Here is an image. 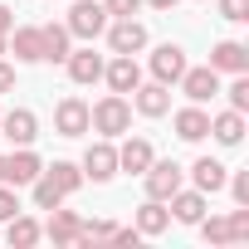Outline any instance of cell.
Returning a JSON list of instances; mask_svg holds the SVG:
<instances>
[{
	"mask_svg": "<svg viewBox=\"0 0 249 249\" xmlns=\"http://www.w3.org/2000/svg\"><path fill=\"white\" fill-rule=\"evenodd\" d=\"M166 225H171V210H166V200H152V196H147V200L137 205V234H161Z\"/></svg>",
	"mask_w": 249,
	"mask_h": 249,
	"instance_id": "cell-23",
	"label": "cell"
},
{
	"mask_svg": "<svg viewBox=\"0 0 249 249\" xmlns=\"http://www.w3.org/2000/svg\"><path fill=\"white\" fill-rule=\"evenodd\" d=\"M225 186H230V196H234L239 205H249V171H234V176H225Z\"/></svg>",
	"mask_w": 249,
	"mask_h": 249,
	"instance_id": "cell-30",
	"label": "cell"
},
{
	"mask_svg": "<svg viewBox=\"0 0 249 249\" xmlns=\"http://www.w3.org/2000/svg\"><path fill=\"white\" fill-rule=\"evenodd\" d=\"M5 239H10V244H15V249H30V244H39V239H44V225H39V220H30V215H20V210H15V215H10V220H5Z\"/></svg>",
	"mask_w": 249,
	"mask_h": 249,
	"instance_id": "cell-21",
	"label": "cell"
},
{
	"mask_svg": "<svg viewBox=\"0 0 249 249\" xmlns=\"http://www.w3.org/2000/svg\"><path fill=\"white\" fill-rule=\"evenodd\" d=\"M142 181H147V196H152V200H171V196L181 191L186 171H181L176 161H152V166L142 171Z\"/></svg>",
	"mask_w": 249,
	"mask_h": 249,
	"instance_id": "cell-3",
	"label": "cell"
},
{
	"mask_svg": "<svg viewBox=\"0 0 249 249\" xmlns=\"http://www.w3.org/2000/svg\"><path fill=\"white\" fill-rule=\"evenodd\" d=\"M10 88H15V69L0 59V93H10Z\"/></svg>",
	"mask_w": 249,
	"mask_h": 249,
	"instance_id": "cell-34",
	"label": "cell"
},
{
	"mask_svg": "<svg viewBox=\"0 0 249 249\" xmlns=\"http://www.w3.org/2000/svg\"><path fill=\"white\" fill-rule=\"evenodd\" d=\"M142 5H152V10H171L176 0H142Z\"/></svg>",
	"mask_w": 249,
	"mask_h": 249,
	"instance_id": "cell-36",
	"label": "cell"
},
{
	"mask_svg": "<svg viewBox=\"0 0 249 249\" xmlns=\"http://www.w3.org/2000/svg\"><path fill=\"white\" fill-rule=\"evenodd\" d=\"M220 15H225L230 25H244V20H249V0H220Z\"/></svg>",
	"mask_w": 249,
	"mask_h": 249,
	"instance_id": "cell-29",
	"label": "cell"
},
{
	"mask_svg": "<svg viewBox=\"0 0 249 249\" xmlns=\"http://www.w3.org/2000/svg\"><path fill=\"white\" fill-rule=\"evenodd\" d=\"M176 83H181V93H186L191 103H210V98L220 93V73H215L210 64H200V69H191V64H186V73H181Z\"/></svg>",
	"mask_w": 249,
	"mask_h": 249,
	"instance_id": "cell-7",
	"label": "cell"
},
{
	"mask_svg": "<svg viewBox=\"0 0 249 249\" xmlns=\"http://www.w3.org/2000/svg\"><path fill=\"white\" fill-rule=\"evenodd\" d=\"M152 161H157V147L147 137H127V142L117 147V171H127V176H142Z\"/></svg>",
	"mask_w": 249,
	"mask_h": 249,
	"instance_id": "cell-11",
	"label": "cell"
},
{
	"mask_svg": "<svg viewBox=\"0 0 249 249\" xmlns=\"http://www.w3.org/2000/svg\"><path fill=\"white\" fill-rule=\"evenodd\" d=\"M20 210V196H15V186H5V181H0V220H10Z\"/></svg>",
	"mask_w": 249,
	"mask_h": 249,
	"instance_id": "cell-32",
	"label": "cell"
},
{
	"mask_svg": "<svg viewBox=\"0 0 249 249\" xmlns=\"http://www.w3.org/2000/svg\"><path fill=\"white\" fill-rule=\"evenodd\" d=\"M210 137H215L220 147H239V142H244V112H234V107L215 112V117H210Z\"/></svg>",
	"mask_w": 249,
	"mask_h": 249,
	"instance_id": "cell-19",
	"label": "cell"
},
{
	"mask_svg": "<svg viewBox=\"0 0 249 249\" xmlns=\"http://www.w3.org/2000/svg\"><path fill=\"white\" fill-rule=\"evenodd\" d=\"M230 239H249V210H244V205L230 215Z\"/></svg>",
	"mask_w": 249,
	"mask_h": 249,
	"instance_id": "cell-33",
	"label": "cell"
},
{
	"mask_svg": "<svg viewBox=\"0 0 249 249\" xmlns=\"http://www.w3.org/2000/svg\"><path fill=\"white\" fill-rule=\"evenodd\" d=\"M210 69H215V73H249V44L220 39V44L210 49Z\"/></svg>",
	"mask_w": 249,
	"mask_h": 249,
	"instance_id": "cell-12",
	"label": "cell"
},
{
	"mask_svg": "<svg viewBox=\"0 0 249 249\" xmlns=\"http://www.w3.org/2000/svg\"><path fill=\"white\" fill-rule=\"evenodd\" d=\"M0 54H5V35H0Z\"/></svg>",
	"mask_w": 249,
	"mask_h": 249,
	"instance_id": "cell-37",
	"label": "cell"
},
{
	"mask_svg": "<svg viewBox=\"0 0 249 249\" xmlns=\"http://www.w3.org/2000/svg\"><path fill=\"white\" fill-rule=\"evenodd\" d=\"M107 20H112V15L103 10V0H73L64 25H69V35H73V39H98V35L107 30Z\"/></svg>",
	"mask_w": 249,
	"mask_h": 249,
	"instance_id": "cell-2",
	"label": "cell"
},
{
	"mask_svg": "<svg viewBox=\"0 0 249 249\" xmlns=\"http://www.w3.org/2000/svg\"><path fill=\"white\" fill-rule=\"evenodd\" d=\"M44 234L54 239V244H78V234H83V220L73 215V210H49V225H44Z\"/></svg>",
	"mask_w": 249,
	"mask_h": 249,
	"instance_id": "cell-20",
	"label": "cell"
},
{
	"mask_svg": "<svg viewBox=\"0 0 249 249\" xmlns=\"http://www.w3.org/2000/svg\"><path fill=\"white\" fill-rule=\"evenodd\" d=\"M39 44H44L39 64H64V59H69L73 35H69V25H39Z\"/></svg>",
	"mask_w": 249,
	"mask_h": 249,
	"instance_id": "cell-17",
	"label": "cell"
},
{
	"mask_svg": "<svg viewBox=\"0 0 249 249\" xmlns=\"http://www.w3.org/2000/svg\"><path fill=\"white\" fill-rule=\"evenodd\" d=\"M191 181H196V191L215 196V191H225V166H220L215 157H200V161L191 166Z\"/></svg>",
	"mask_w": 249,
	"mask_h": 249,
	"instance_id": "cell-24",
	"label": "cell"
},
{
	"mask_svg": "<svg viewBox=\"0 0 249 249\" xmlns=\"http://www.w3.org/2000/svg\"><path fill=\"white\" fill-rule=\"evenodd\" d=\"M0 132H5L15 147H30L39 137V117L30 107H10V112H0Z\"/></svg>",
	"mask_w": 249,
	"mask_h": 249,
	"instance_id": "cell-8",
	"label": "cell"
},
{
	"mask_svg": "<svg viewBox=\"0 0 249 249\" xmlns=\"http://www.w3.org/2000/svg\"><path fill=\"white\" fill-rule=\"evenodd\" d=\"M30 186H35V205H39V210H54V205H64V191H59V186H54L44 171H39Z\"/></svg>",
	"mask_w": 249,
	"mask_h": 249,
	"instance_id": "cell-26",
	"label": "cell"
},
{
	"mask_svg": "<svg viewBox=\"0 0 249 249\" xmlns=\"http://www.w3.org/2000/svg\"><path fill=\"white\" fill-rule=\"evenodd\" d=\"M171 122H176V137H181V142H200V137H210V112H205L200 103L181 107Z\"/></svg>",
	"mask_w": 249,
	"mask_h": 249,
	"instance_id": "cell-16",
	"label": "cell"
},
{
	"mask_svg": "<svg viewBox=\"0 0 249 249\" xmlns=\"http://www.w3.org/2000/svg\"><path fill=\"white\" fill-rule=\"evenodd\" d=\"M112 176H117V147L112 137H103L83 152V181H112Z\"/></svg>",
	"mask_w": 249,
	"mask_h": 249,
	"instance_id": "cell-4",
	"label": "cell"
},
{
	"mask_svg": "<svg viewBox=\"0 0 249 249\" xmlns=\"http://www.w3.org/2000/svg\"><path fill=\"white\" fill-rule=\"evenodd\" d=\"M39 171H44V161H39L30 147H15V152L5 157V166H0V181H5V186H30Z\"/></svg>",
	"mask_w": 249,
	"mask_h": 249,
	"instance_id": "cell-6",
	"label": "cell"
},
{
	"mask_svg": "<svg viewBox=\"0 0 249 249\" xmlns=\"http://www.w3.org/2000/svg\"><path fill=\"white\" fill-rule=\"evenodd\" d=\"M103 83H107L112 93H122V98H127V93L142 83V69H137V59H132V54H117L112 64H103Z\"/></svg>",
	"mask_w": 249,
	"mask_h": 249,
	"instance_id": "cell-9",
	"label": "cell"
},
{
	"mask_svg": "<svg viewBox=\"0 0 249 249\" xmlns=\"http://www.w3.org/2000/svg\"><path fill=\"white\" fill-rule=\"evenodd\" d=\"M64 69H69V78L73 83H98L103 78V54H93V49H69V59H64Z\"/></svg>",
	"mask_w": 249,
	"mask_h": 249,
	"instance_id": "cell-15",
	"label": "cell"
},
{
	"mask_svg": "<svg viewBox=\"0 0 249 249\" xmlns=\"http://www.w3.org/2000/svg\"><path fill=\"white\" fill-rule=\"evenodd\" d=\"M225 93H230V107H234V112H249V78H244V73H234V83H230Z\"/></svg>",
	"mask_w": 249,
	"mask_h": 249,
	"instance_id": "cell-28",
	"label": "cell"
},
{
	"mask_svg": "<svg viewBox=\"0 0 249 249\" xmlns=\"http://www.w3.org/2000/svg\"><path fill=\"white\" fill-rule=\"evenodd\" d=\"M5 49H15V59H20V64H39V54H44V44H39V30H35V25H15V30L5 35Z\"/></svg>",
	"mask_w": 249,
	"mask_h": 249,
	"instance_id": "cell-18",
	"label": "cell"
},
{
	"mask_svg": "<svg viewBox=\"0 0 249 249\" xmlns=\"http://www.w3.org/2000/svg\"><path fill=\"white\" fill-rule=\"evenodd\" d=\"M181 73H186V49H181V44H161V49L152 54V78L171 88Z\"/></svg>",
	"mask_w": 249,
	"mask_h": 249,
	"instance_id": "cell-14",
	"label": "cell"
},
{
	"mask_svg": "<svg viewBox=\"0 0 249 249\" xmlns=\"http://www.w3.org/2000/svg\"><path fill=\"white\" fill-rule=\"evenodd\" d=\"M132 107L142 112V117H161V112H171V88L166 83H137L132 88Z\"/></svg>",
	"mask_w": 249,
	"mask_h": 249,
	"instance_id": "cell-13",
	"label": "cell"
},
{
	"mask_svg": "<svg viewBox=\"0 0 249 249\" xmlns=\"http://www.w3.org/2000/svg\"><path fill=\"white\" fill-rule=\"evenodd\" d=\"M15 30V15H10V5H0V35H10Z\"/></svg>",
	"mask_w": 249,
	"mask_h": 249,
	"instance_id": "cell-35",
	"label": "cell"
},
{
	"mask_svg": "<svg viewBox=\"0 0 249 249\" xmlns=\"http://www.w3.org/2000/svg\"><path fill=\"white\" fill-rule=\"evenodd\" d=\"M54 132L59 137H83L88 132V103L83 98H64L54 107Z\"/></svg>",
	"mask_w": 249,
	"mask_h": 249,
	"instance_id": "cell-10",
	"label": "cell"
},
{
	"mask_svg": "<svg viewBox=\"0 0 249 249\" xmlns=\"http://www.w3.org/2000/svg\"><path fill=\"white\" fill-rule=\"evenodd\" d=\"M103 10H107V15H117V20H127V15H137V10H142V0H103Z\"/></svg>",
	"mask_w": 249,
	"mask_h": 249,
	"instance_id": "cell-31",
	"label": "cell"
},
{
	"mask_svg": "<svg viewBox=\"0 0 249 249\" xmlns=\"http://www.w3.org/2000/svg\"><path fill=\"white\" fill-rule=\"evenodd\" d=\"M196 225H200V234H205L210 244H230V215H210V220L200 215Z\"/></svg>",
	"mask_w": 249,
	"mask_h": 249,
	"instance_id": "cell-27",
	"label": "cell"
},
{
	"mask_svg": "<svg viewBox=\"0 0 249 249\" xmlns=\"http://www.w3.org/2000/svg\"><path fill=\"white\" fill-rule=\"evenodd\" d=\"M107 49L112 54H142L147 49V25L142 20H117V25H107Z\"/></svg>",
	"mask_w": 249,
	"mask_h": 249,
	"instance_id": "cell-5",
	"label": "cell"
},
{
	"mask_svg": "<svg viewBox=\"0 0 249 249\" xmlns=\"http://www.w3.org/2000/svg\"><path fill=\"white\" fill-rule=\"evenodd\" d=\"M0 166H5V157H0Z\"/></svg>",
	"mask_w": 249,
	"mask_h": 249,
	"instance_id": "cell-38",
	"label": "cell"
},
{
	"mask_svg": "<svg viewBox=\"0 0 249 249\" xmlns=\"http://www.w3.org/2000/svg\"><path fill=\"white\" fill-rule=\"evenodd\" d=\"M44 176H49L64 196H73V191L83 186V166H73V161H54V166H44Z\"/></svg>",
	"mask_w": 249,
	"mask_h": 249,
	"instance_id": "cell-25",
	"label": "cell"
},
{
	"mask_svg": "<svg viewBox=\"0 0 249 249\" xmlns=\"http://www.w3.org/2000/svg\"><path fill=\"white\" fill-rule=\"evenodd\" d=\"M166 210H171L181 225H196V220L205 215V191H176V196L166 200Z\"/></svg>",
	"mask_w": 249,
	"mask_h": 249,
	"instance_id": "cell-22",
	"label": "cell"
},
{
	"mask_svg": "<svg viewBox=\"0 0 249 249\" xmlns=\"http://www.w3.org/2000/svg\"><path fill=\"white\" fill-rule=\"evenodd\" d=\"M88 127H93V132H103V137H122V132L132 127V103L122 98V93L98 98V103L88 107Z\"/></svg>",
	"mask_w": 249,
	"mask_h": 249,
	"instance_id": "cell-1",
	"label": "cell"
}]
</instances>
